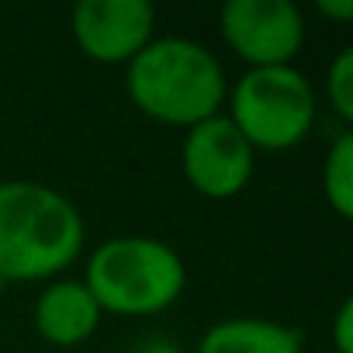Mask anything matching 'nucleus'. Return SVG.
Listing matches in <instances>:
<instances>
[{
	"mask_svg": "<svg viewBox=\"0 0 353 353\" xmlns=\"http://www.w3.org/2000/svg\"><path fill=\"white\" fill-rule=\"evenodd\" d=\"M87 243L80 208L39 181H0V281H49Z\"/></svg>",
	"mask_w": 353,
	"mask_h": 353,
	"instance_id": "obj_1",
	"label": "nucleus"
},
{
	"mask_svg": "<svg viewBox=\"0 0 353 353\" xmlns=\"http://www.w3.org/2000/svg\"><path fill=\"white\" fill-rule=\"evenodd\" d=\"M322 194L336 219H353V132H339L325 152Z\"/></svg>",
	"mask_w": 353,
	"mask_h": 353,
	"instance_id": "obj_10",
	"label": "nucleus"
},
{
	"mask_svg": "<svg viewBox=\"0 0 353 353\" xmlns=\"http://www.w3.org/2000/svg\"><path fill=\"white\" fill-rule=\"evenodd\" d=\"M225 108L253 152H288L312 135L319 97L298 66H267L246 70L229 87Z\"/></svg>",
	"mask_w": 353,
	"mask_h": 353,
	"instance_id": "obj_4",
	"label": "nucleus"
},
{
	"mask_svg": "<svg viewBox=\"0 0 353 353\" xmlns=\"http://www.w3.org/2000/svg\"><path fill=\"white\" fill-rule=\"evenodd\" d=\"M315 11L322 14V18H329V21H350L353 18V0H319L315 4Z\"/></svg>",
	"mask_w": 353,
	"mask_h": 353,
	"instance_id": "obj_13",
	"label": "nucleus"
},
{
	"mask_svg": "<svg viewBox=\"0 0 353 353\" xmlns=\"http://www.w3.org/2000/svg\"><path fill=\"white\" fill-rule=\"evenodd\" d=\"M325 97L336 118L353 121V49H339L325 70Z\"/></svg>",
	"mask_w": 353,
	"mask_h": 353,
	"instance_id": "obj_11",
	"label": "nucleus"
},
{
	"mask_svg": "<svg viewBox=\"0 0 353 353\" xmlns=\"http://www.w3.org/2000/svg\"><path fill=\"white\" fill-rule=\"evenodd\" d=\"M222 42L246 70L294 66L305 46V14L291 0H225L219 11Z\"/></svg>",
	"mask_w": 353,
	"mask_h": 353,
	"instance_id": "obj_5",
	"label": "nucleus"
},
{
	"mask_svg": "<svg viewBox=\"0 0 353 353\" xmlns=\"http://www.w3.org/2000/svg\"><path fill=\"white\" fill-rule=\"evenodd\" d=\"M139 353H184L176 343H170V339H152V343H145Z\"/></svg>",
	"mask_w": 353,
	"mask_h": 353,
	"instance_id": "obj_14",
	"label": "nucleus"
},
{
	"mask_svg": "<svg viewBox=\"0 0 353 353\" xmlns=\"http://www.w3.org/2000/svg\"><path fill=\"white\" fill-rule=\"evenodd\" d=\"M70 32L90 63L128 66L156 39V8L149 0H80Z\"/></svg>",
	"mask_w": 353,
	"mask_h": 353,
	"instance_id": "obj_7",
	"label": "nucleus"
},
{
	"mask_svg": "<svg viewBox=\"0 0 353 353\" xmlns=\"http://www.w3.org/2000/svg\"><path fill=\"white\" fill-rule=\"evenodd\" d=\"M83 284L104 315L149 319L181 301L188 263L163 239L114 236L87 256Z\"/></svg>",
	"mask_w": 353,
	"mask_h": 353,
	"instance_id": "obj_3",
	"label": "nucleus"
},
{
	"mask_svg": "<svg viewBox=\"0 0 353 353\" xmlns=\"http://www.w3.org/2000/svg\"><path fill=\"white\" fill-rule=\"evenodd\" d=\"M332 353H353V298H343L332 319Z\"/></svg>",
	"mask_w": 353,
	"mask_h": 353,
	"instance_id": "obj_12",
	"label": "nucleus"
},
{
	"mask_svg": "<svg viewBox=\"0 0 353 353\" xmlns=\"http://www.w3.org/2000/svg\"><path fill=\"white\" fill-rule=\"evenodd\" d=\"M198 353H305V343L298 329L284 322L236 315L208 325L198 339Z\"/></svg>",
	"mask_w": 353,
	"mask_h": 353,
	"instance_id": "obj_9",
	"label": "nucleus"
},
{
	"mask_svg": "<svg viewBox=\"0 0 353 353\" xmlns=\"http://www.w3.org/2000/svg\"><path fill=\"white\" fill-rule=\"evenodd\" d=\"M181 166H184L188 184L201 198L229 201L250 188L253 170H256V152L222 111L188 128L184 145H181Z\"/></svg>",
	"mask_w": 353,
	"mask_h": 353,
	"instance_id": "obj_6",
	"label": "nucleus"
},
{
	"mask_svg": "<svg viewBox=\"0 0 353 353\" xmlns=\"http://www.w3.org/2000/svg\"><path fill=\"white\" fill-rule=\"evenodd\" d=\"M125 87L145 118L184 132L222 114L229 94L219 56L181 35L152 39L125 66Z\"/></svg>",
	"mask_w": 353,
	"mask_h": 353,
	"instance_id": "obj_2",
	"label": "nucleus"
},
{
	"mask_svg": "<svg viewBox=\"0 0 353 353\" xmlns=\"http://www.w3.org/2000/svg\"><path fill=\"white\" fill-rule=\"evenodd\" d=\"M35 332L52 343V346H80L87 343L104 312L101 305L94 301V294L87 291L83 281L77 277H59V281H49L42 288V294L35 298Z\"/></svg>",
	"mask_w": 353,
	"mask_h": 353,
	"instance_id": "obj_8",
	"label": "nucleus"
},
{
	"mask_svg": "<svg viewBox=\"0 0 353 353\" xmlns=\"http://www.w3.org/2000/svg\"><path fill=\"white\" fill-rule=\"evenodd\" d=\"M319 353H332V350H319Z\"/></svg>",
	"mask_w": 353,
	"mask_h": 353,
	"instance_id": "obj_15",
	"label": "nucleus"
}]
</instances>
